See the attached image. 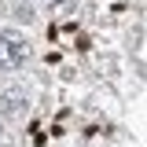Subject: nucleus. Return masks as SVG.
Here are the masks:
<instances>
[{
    "mask_svg": "<svg viewBox=\"0 0 147 147\" xmlns=\"http://www.w3.org/2000/svg\"><path fill=\"white\" fill-rule=\"evenodd\" d=\"M0 110H4V114H22V110H26V96H22V92H4V96H0Z\"/></svg>",
    "mask_w": 147,
    "mask_h": 147,
    "instance_id": "nucleus-2",
    "label": "nucleus"
},
{
    "mask_svg": "<svg viewBox=\"0 0 147 147\" xmlns=\"http://www.w3.org/2000/svg\"><path fill=\"white\" fill-rule=\"evenodd\" d=\"M33 18V7L30 4H18V22H30Z\"/></svg>",
    "mask_w": 147,
    "mask_h": 147,
    "instance_id": "nucleus-3",
    "label": "nucleus"
},
{
    "mask_svg": "<svg viewBox=\"0 0 147 147\" xmlns=\"http://www.w3.org/2000/svg\"><path fill=\"white\" fill-rule=\"evenodd\" d=\"M30 59V44L15 33H4L0 37V70H11V66H22Z\"/></svg>",
    "mask_w": 147,
    "mask_h": 147,
    "instance_id": "nucleus-1",
    "label": "nucleus"
},
{
    "mask_svg": "<svg viewBox=\"0 0 147 147\" xmlns=\"http://www.w3.org/2000/svg\"><path fill=\"white\" fill-rule=\"evenodd\" d=\"M48 4H52V7H66V11L74 7V0H48Z\"/></svg>",
    "mask_w": 147,
    "mask_h": 147,
    "instance_id": "nucleus-4",
    "label": "nucleus"
}]
</instances>
